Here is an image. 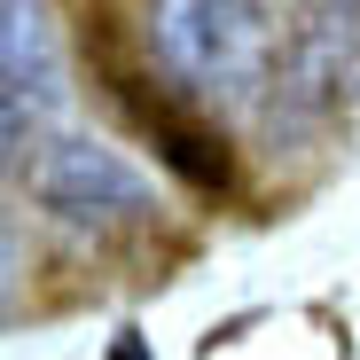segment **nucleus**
Wrapping results in <instances>:
<instances>
[{
	"mask_svg": "<svg viewBox=\"0 0 360 360\" xmlns=\"http://www.w3.org/2000/svg\"><path fill=\"white\" fill-rule=\"evenodd\" d=\"M141 39L157 71L204 110H243L266 94V79H282L266 0H141Z\"/></svg>",
	"mask_w": 360,
	"mask_h": 360,
	"instance_id": "1",
	"label": "nucleus"
},
{
	"mask_svg": "<svg viewBox=\"0 0 360 360\" xmlns=\"http://www.w3.org/2000/svg\"><path fill=\"white\" fill-rule=\"evenodd\" d=\"M297 39L282 55L274 94L297 117H345L360 110V0H290Z\"/></svg>",
	"mask_w": 360,
	"mask_h": 360,
	"instance_id": "4",
	"label": "nucleus"
},
{
	"mask_svg": "<svg viewBox=\"0 0 360 360\" xmlns=\"http://www.w3.org/2000/svg\"><path fill=\"white\" fill-rule=\"evenodd\" d=\"M110 79H117V102L134 110V126L157 141V157L188 180V188L219 196L227 180H235V149H227V134L212 126L204 102H188L172 79H165V86H141V71H110Z\"/></svg>",
	"mask_w": 360,
	"mask_h": 360,
	"instance_id": "5",
	"label": "nucleus"
},
{
	"mask_svg": "<svg viewBox=\"0 0 360 360\" xmlns=\"http://www.w3.org/2000/svg\"><path fill=\"white\" fill-rule=\"evenodd\" d=\"M16 172H24L32 204L79 235H117V227H141L157 212L149 180L110 141H86V134H47L32 157H16Z\"/></svg>",
	"mask_w": 360,
	"mask_h": 360,
	"instance_id": "2",
	"label": "nucleus"
},
{
	"mask_svg": "<svg viewBox=\"0 0 360 360\" xmlns=\"http://www.w3.org/2000/svg\"><path fill=\"white\" fill-rule=\"evenodd\" d=\"M71 102V63L47 0H0V134L8 157H32Z\"/></svg>",
	"mask_w": 360,
	"mask_h": 360,
	"instance_id": "3",
	"label": "nucleus"
},
{
	"mask_svg": "<svg viewBox=\"0 0 360 360\" xmlns=\"http://www.w3.org/2000/svg\"><path fill=\"white\" fill-rule=\"evenodd\" d=\"M110 360H149V345H141V329H117V345H110Z\"/></svg>",
	"mask_w": 360,
	"mask_h": 360,
	"instance_id": "6",
	"label": "nucleus"
}]
</instances>
